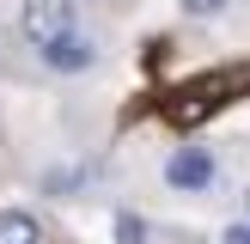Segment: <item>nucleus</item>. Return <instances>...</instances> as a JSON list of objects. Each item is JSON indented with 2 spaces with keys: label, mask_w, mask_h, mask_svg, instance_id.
I'll return each mask as SVG.
<instances>
[{
  "label": "nucleus",
  "mask_w": 250,
  "mask_h": 244,
  "mask_svg": "<svg viewBox=\"0 0 250 244\" xmlns=\"http://www.w3.org/2000/svg\"><path fill=\"white\" fill-rule=\"evenodd\" d=\"M37 55H43V67H49V73H67V80H73V73H92L98 61H104V49H98L92 37H85L80 24H73L67 37H55V43H43Z\"/></svg>",
  "instance_id": "obj_2"
},
{
  "label": "nucleus",
  "mask_w": 250,
  "mask_h": 244,
  "mask_svg": "<svg viewBox=\"0 0 250 244\" xmlns=\"http://www.w3.org/2000/svg\"><path fill=\"white\" fill-rule=\"evenodd\" d=\"M141 238H146L141 220H134V214H116V244H141Z\"/></svg>",
  "instance_id": "obj_7"
},
{
  "label": "nucleus",
  "mask_w": 250,
  "mask_h": 244,
  "mask_svg": "<svg viewBox=\"0 0 250 244\" xmlns=\"http://www.w3.org/2000/svg\"><path fill=\"white\" fill-rule=\"evenodd\" d=\"M244 207H250V189H244Z\"/></svg>",
  "instance_id": "obj_9"
},
{
  "label": "nucleus",
  "mask_w": 250,
  "mask_h": 244,
  "mask_svg": "<svg viewBox=\"0 0 250 244\" xmlns=\"http://www.w3.org/2000/svg\"><path fill=\"white\" fill-rule=\"evenodd\" d=\"M214 177H220V165H214L208 146H177V153L165 159V183H171V189H183V195L214 189Z\"/></svg>",
  "instance_id": "obj_3"
},
{
  "label": "nucleus",
  "mask_w": 250,
  "mask_h": 244,
  "mask_svg": "<svg viewBox=\"0 0 250 244\" xmlns=\"http://www.w3.org/2000/svg\"><path fill=\"white\" fill-rule=\"evenodd\" d=\"M80 183H85V171H80V165H55V171H43V189H49V195H61V202H67Z\"/></svg>",
  "instance_id": "obj_5"
},
{
  "label": "nucleus",
  "mask_w": 250,
  "mask_h": 244,
  "mask_svg": "<svg viewBox=\"0 0 250 244\" xmlns=\"http://www.w3.org/2000/svg\"><path fill=\"white\" fill-rule=\"evenodd\" d=\"M67 31H73V0H19V37L31 49L55 43Z\"/></svg>",
  "instance_id": "obj_1"
},
{
  "label": "nucleus",
  "mask_w": 250,
  "mask_h": 244,
  "mask_svg": "<svg viewBox=\"0 0 250 244\" xmlns=\"http://www.w3.org/2000/svg\"><path fill=\"white\" fill-rule=\"evenodd\" d=\"M183 12H189V19H220V12L232 6V0H177Z\"/></svg>",
  "instance_id": "obj_6"
},
{
  "label": "nucleus",
  "mask_w": 250,
  "mask_h": 244,
  "mask_svg": "<svg viewBox=\"0 0 250 244\" xmlns=\"http://www.w3.org/2000/svg\"><path fill=\"white\" fill-rule=\"evenodd\" d=\"M0 244H43V220L31 207H0Z\"/></svg>",
  "instance_id": "obj_4"
},
{
  "label": "nucleus",
  "mask_w": 250,
  "mask_h": 244,
  "mask_svg": "<svg viewBox=\"0 0 250 244\" xmlns=\"http://www.w3.org/2000/svg\"><path fill=\"white\" fill-rule=\"evenodd\" d=\"M220 244H250V220H244V226H226V232H220Z\"/></svg>",
  "instance_id": "obj_8"
}]
</instances>
